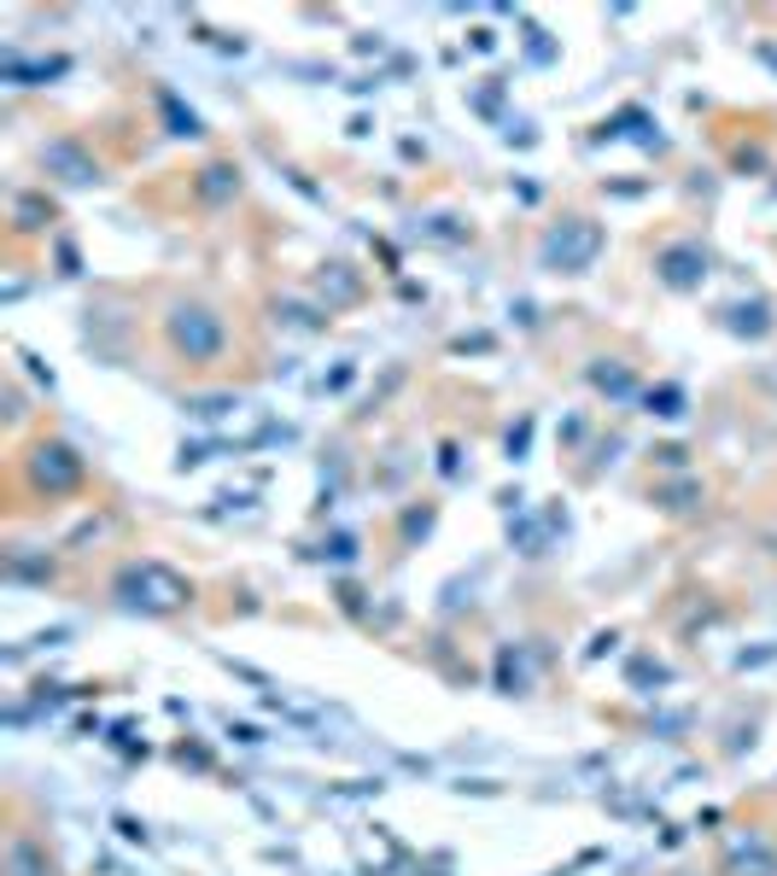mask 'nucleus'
I'll list each match as a JSON object with an SVG mask.
<instances>
[]
</instances>
